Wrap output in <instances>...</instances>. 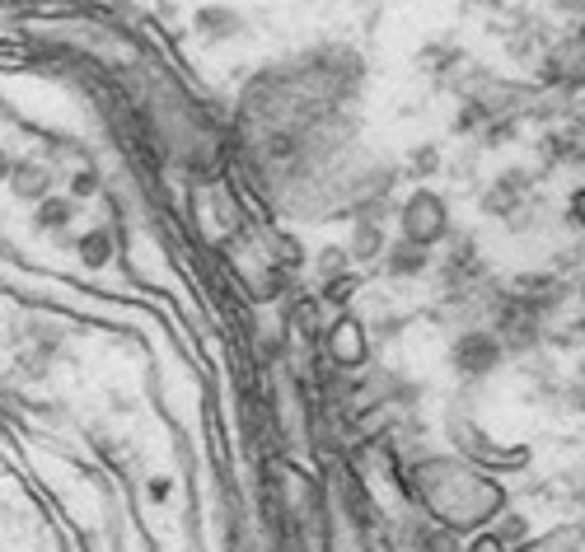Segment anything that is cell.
<instances>
[{"instance_id":"obj_18","label":"cell","mask_w":585,"mask_h":552,"mask_svg":"<svg viewBox=\"0 0 585 552\" xmlns=\"http://www.w3.org/2000/svg\"><path fill=\"white\" fill-rule=\"evenodd\" d=\"M478 5H505V0H478Z\"/></svg>"},{"instance_id":"obj_14","label":"cell","mask_w":585,"mask_h":552,"mask_svg":"<svg viewBox=\"0 0 585 552\" xmlns=\"http://www.w3.org/2000/svg\"><path fill=\"white\" fill-rule=\"evenodd\" d=\"M346 262H352V258H346V248H324V254H319V277H324V281H328V277H342Z\"/></svg>"},{"instance_id":"obj_2","label":"cell","mask_w":585,"mask_h":552,"mask_svg":"<svg viewBox=\"0 0 585 552\" xmlns=\"http://www.w3.org/2000/svg\"><path fill=\"white\" fill-rule=\"evenodd\" d=\"M505 360V346L497 342L492 328H464L450 346V366L464 375V380H487Z\"/></svg>"},{"instance_id":"obj_9","label":"cell","mask_w":585,"mask_h":552,"mask_svg":"<svg viewBox=\"0 0 585 552\" xmlns=\"http://www.w3.org/2000/svg\"><path fill=\"white\" fill-rule=\"evenodd\" d=\"M75 254H81V262L89 267V272H99V267H108V258H113V230H89L75 240Z\"/></svg>"},{"instance_id":"obj_11","label":"cell","mask_w":585,"mask_h":552,"mask_svg":"<svg viewBox=\"0 0 585 552\" xmlns=\"http://www.w3.org/2000/svg\"><path fill=\"white\" fill-rule=\"evenodd\" d=\"M99 187H103V179H99V169H94V164H81V169L66 173V197H75V201L94 197Z\"/></svg>"},{"instance_id":"obj_8","label":"cell","mask_w":585,"mask_h":552,"mask_svg":"<svg viewBox=\"0 0 585 552\" xmlns=\"http://www.w3.org/2000/svg\"><path fill=\"white\" fill-rule=\"evenodd\" d=\"M356 230H352V244H346V258L352 262H375L385 258V220H370V216H352Z\"/></svg>"},{"instance_id":"obj_4","label":"cell","mask_w":585,"mask_h":552,"mask_svg":"<svg viewBox=\"0 0 585 552\" xmlns=\"http://www.w3.org/2000/svg\"><path fill=\"white\" fill-rule=\"evenodd\" d=\"M328 352H333L338 370H356L361 360H366V328H361L356 319L333 323V333H328Z\"/></svg>"},{"instance_id":"obj_13","label":"cell","mask_w":585,"mask_h":552,"mask_svg":"<svg viewBox=\"0 0 585 552\" xmlns=\"http://www.w3.org/2000/svg\"><path fill=\"white\" fill-rule=\"evenodd\" d=\"M492 539H497L501 548H515V543H525V539H529V525H525V515H511V511H505V515L497 519Z\"/></svg>"},{"instance_id":"obj_3","label":"cell","mask_w":585,"mask_h":552,"mask_svg":"<svg viewBox=\"0 0 585 552\" xmlns=\"http://www.w3.org/2000/svg\"><path fill=\"white\" fill-rule=\"evenodd\" d=\"M5 187H10V193L20 197V201H28V207H38L42 197L57 193V169L47 164V160H20Z\"/></svg>"},{"instance_id":"obj_12","label":"cell","mask_w":585,"mask_h":552,"mask_svg":"<svg viewBox=\"0 0 585 552\" xmlns=\"http://www.w3.org/2000/svg\"><path fill=\"white\" fill-rule=\"evenodd\" d=\"M356 286H361V281L352 277V272H342V277H328L324 281V291H319V299H324V305H352V295H356Z\"/></svg>"},{"instance_id":"obj_5","label":"cell","mask_w":585,"mask_h":552,"mask_svg":"<svg viewBox=\"0 0 585 552\" xmlns=\"http://www.w3.org/2000/svg\"><path fill=\"white\" fill-rule=\"evenodd\" d=\"M193 28H197V38H207V42H234V38H244V14L226 10V5H207L193 14Z\"/></svg>"},{"instance_id":"obj_10","label":"cell","mask_w":585,"mask_h":552,"mask_svg":"<svg viewBox=\"0 0 585 552\" xmlns=\"http://www.w3.org/2000/svg\"><path fill=\"white\" fill-rule=\"evenodd\" d=\"M460 61H464V52H460V47H446V42L426 47V52H422V66L431 75H454V71H460Z\"/></svg>"},{"instance_id":"obj_15","label":"cell","mask_w":585,"mask_h":552,"mask_svg":"<svg viewBox=\"0 0 585 552\" xmlns=\"http://www.w3.org/2000/svg\"><path fill=\"white\" fill-rule=\"evenodd\" d=\"M413 169H417V173H436V169H440L436 146H417V150H413Z\"/></svg>"},{"instance_id":"obj_7","label":"cell","mask_w":585,"mask_h":552,"mask_svg":"<svg viewBox=\"0 0 585 552\" xmlns=\"http://www.w3.org/2000/svg\"><path fill=\"white\" fill-rule=\"evenodd\" d=\"M75 211H81V201L66 197V193L42 197L38 207H34V230H38V234H66V230L75 225Z\"/></svg>"},{"instance_id":"obj_6","label":"cell","mask_w":585,"mask_h":552,"mask_svg":"<svg viewBox=\"0 0 585 552\" xmlns=\"http://www.w3.org/2000/svg\"><path fill=\"white\" fill-rule=\"evenodd\" d=\"M385 272L389 277H399V281H407V277H426L431 272V248H422V244H407V240H399V244H389L385 248Z\"/></svg>"},{"instance_id":"obj_16","label":"cell","mask_w":585,"mask_h":552,"mask_svg":"<svg viewBox=\"0 0 585 552\" xmlns=\"http://www.w3.org/2000/svg\"><path fill=\"white\" fill-rule=\"evenodd\" d=\"M146 496H150V501H169V478H155V482L146 487Z\"/></svg>"},{"instance_id":"obj_1","label":"cell","mask_w":585,"mask_h":552,"mask_svg":"<svg viewBox=\"0 0 585 552\" xmlns=\"http://www.w3.org/2000/svg\"><path fill=\"white\" fill-rule=\"evenodd\" d=\"M399 220H403V240H407V244L436 248V244L450 240V211H446V201H440L436 193H426V187L403 201Z\"/></svg>"},{"instance_id":"obj_17","label":"cell","mask_w":585,"mask_h":552,"mask_svg":"<svg viewBox=\"0 0 585 552\" xmlns=\"http://www.w3.org/2000/svg\"><path fill=\"white\" fill-rule=\"evenodd\" d=\"M14 164H20V160H14V155H10V150H0V183H10V173H14Z\"/></svg>"}]
</instances>
